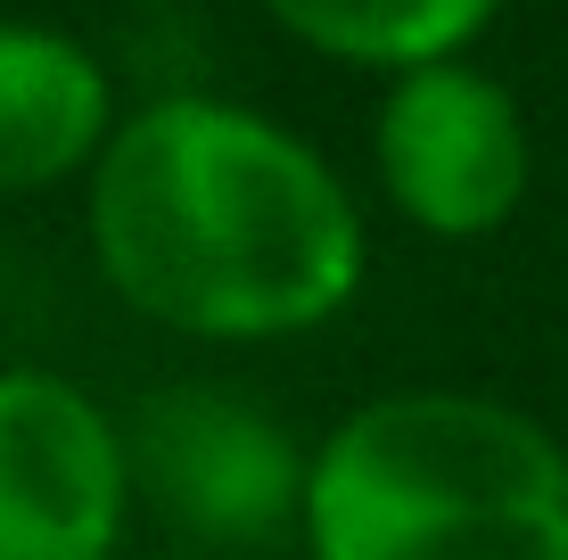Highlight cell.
<instances>
[{
    "label": "cell",
    "mask_w": 568,
    "mask_h": 560,
    "mask_svg": "<svg viewBox=\"0 0 568 560\" xmlns=\"http://www.w3.org/2000/svg\"><path fill=\"white\" fill-rule=\"evenodd\" d=\"M91 256L182 338H305L363 288V215L288 124L240 100H149L91 165Z\"/></svg>",
    "instance_id": "1"
},
{
    "label": "cell",
    "mask_w": 568,
    "mask_h": 560,
    "mask_svg": "<svg viewBox=\"0 0 568 560\" xmlns=\"http://www.w3.org/2000/svg\"><path fill=\"white\" fill-rule=\"evenodd\" d=\"M313 560H568V454L511 404L379 396L305 470Z\"/></svg>",
    "instance_id": "2"
},
{
    "label": "cell",
    "mask_w": 568,
    "mask_h": 560,
    "mask_svg": "<svg viewBox=\"0 0 568 560\" xmlns=\"http://www.w3.org/2000/svg\"><path fill=\"white\" fill-rule=\"evenodd\" d=\"M124 470L132 495L199 560L272 544L288 536V519L305 528L313 454L272 413L223 388H156L124 420Z\"/></svg>",
    "instance_id": "3"
},
{
    "label": "cell",
    "mask_w": 568,
    "mask_h": 560,
    "mask_svg": "<svg viewBox=\"0 0 568 560\" xmlns=\"http://www.w3.org/2000/svg\"><path fill=\"white\" fill-rule=\"evenodd\" d=\"M379 182L404 223L437 231V240H478V231L511 223L527 198V124L519 100L495 74L462 67H413L387 83L379 132H371Z\"/></svg>",
    "instance_id": "4"
},
{
    "label": "cell",
    "mask_w": 568,
    "mask_h": 560,
    "mask_svg": "<svg viewBox=\"0 0 568 560\" xmlns=\"http://www.w3.org/2000/svg\"><path fill=\"white\" fill-rule=\"evenodd\" d=\"M124 429L58 371H0V560H115Z\"/></svg>",
    "instance_id": "5"
},
{
    "label": "cell",
    "mask_w": 568,
    "mask_h": 560,
    "mask_svg": "<svg viewBox=\"0 0 568 560\" xmlns=\"http://www.w3.org/2000/svg\"><path fill=\"white\" fill-rule=\"evenodd\" d=\"M115 141L108 67L74 33L0 17V198L58 190Z\"/></svg>",
    "instance_id": "6"
},
{
    "label": "cell",
    "mask_w": 568,
    "mask_h": 560,
    "mask_svg": "<svg viewBox=\"0 0 568 560\" xmlns=\"http://www.w3.org/2000/svg\"><path fill=\"white\" fill-rule=\"evenodd\" d=\"M281 33L346 67H445L469 33L495 17V0H256Z\"/></svg>",
    "instance_id": "7"
},
{
    "label": "cell",
    "mask_w": 568,
    "mask_h": 560,
    "mask_svg": "<svg viewBox=\"0 0 568 560\" xmlns=\"http://www.w3.org/2000/svg\"><path fill=\"white\" fill-rule=\"evenodd\" d=\"M149 560H199V552H149Z\"/></svg>",
    "instance_id": "8"
},
{
    "label": "cell",
    "mask_w": 568,
    "mask_h": 560,
    "mask_svg": "<svg viewBox=\"0 0 568 560\" xmlns=\"http://www.w3.org/2000/svg\"><path fill=\"white\" fill-rule=\"evenodd\" d=\"M0 288H9V247H0Z\"/></svg>",
    "instance_id": "9"
}]
</instances>
